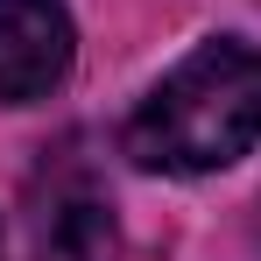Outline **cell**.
I'll return each mask as SVG.
<instances>
[{
	"instance_id": "6da1fadb",
	"label": "cell",
	"mask_w": 261,
	"mask_h": 261,
	"mask_svg": "<svg viewBox=\"0 0 261 261\" xmlns=\"http://www.w3.org/2000/svg\"><path fill=\"white\" fill-rule=\"evenodd\" d=\"M261 141V49L205 43L134 106L127 155L163 176H205Z\"/></svg>"
},
{
	"instance_id": "3957f363",
	"label": "cell",
	"mask_w": 261,
	"mask_h": 261,
	"mask_svg": "<svg viewBox=\"0 0 261 261\" xmlns=\"http://www.w3.org/2000/svg\"><path fill=\"white\" fill-rule=\"evenodd\" d=\"M36 261H120V233H113V212L106 198L78 184V191H57L43 205V226H36Z\"/></svg>"
},
{
	"instance_id": "7a4b0ae2",
	"label": "cell",
	"mask_w": 261,
	"mask_h": 261,
	"mask_svg": "<svg viewBox=\"0 0 261 261\" xmlns=\"http://www.w3.org/2000/svg\"><path fill=\"white\" fill-rule=\"evenodd\" d=\"M71 14L57 0H0V106H29L71 78Z\"/></svg>"
}]
</instances>
